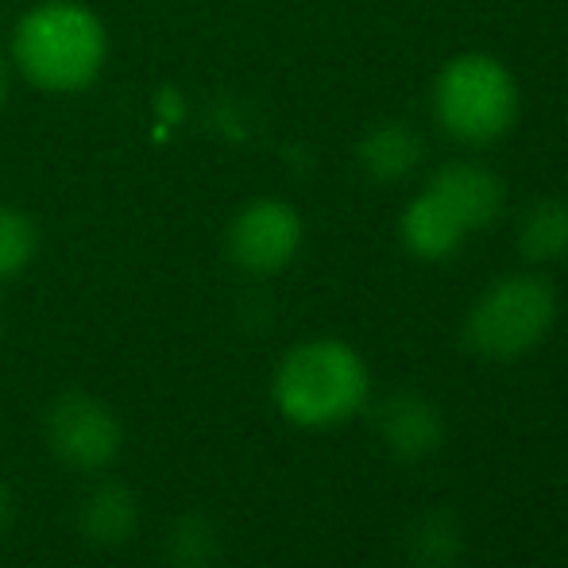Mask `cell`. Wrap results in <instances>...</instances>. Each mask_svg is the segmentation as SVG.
Segmentation results:
<instances>
[{"instance_id":"ba28073f","label":"cell","mask_w":568,"mask_h":568,"mask_svg":"<svg viewBox=\"0 0 568 568\" xmlns=\"http://www.w3.org/2000/svg\"><path fill=\"white\" fill-rule=\"evenodd\" d=\"M429 190L449 205L456 213V221L468 232L495 225L503 205H507V190H503L499 174L479 163H445L442 171L429 179Z\"/></svg>"},{"instance_id":"30bf717a","label":"cell","mask_w":568,"mask_h":568,"mask_svg":"<svg viewBox=\"0 0 568 568\" xmlns=\"http://www.w3.org/2000/svg\"><path fill=\"white\" fill-rule=\"evenodd\" d=\"M422 155H426V143L403 120H383L372 132L359 140L356 159L364 166L367 179L375 182H403L418 171Z\"/></svg>"},{"instance_id":"5b68a950","label":"cell","mask_w":568,"mask_h":568,"mask_svg":"<svg viewBox=\"0 0 568 568\" xmlns=\"http://www.w3.org/2000/svg\"><path fill=\"white\" fill-rule=\"evenodd\" d=\"M43 437L54 460L74 471H105L124 449V426L116 410L85 390H67L43 418Z\"/></svg>"},{"instance_id":"9a60e30c","label":"cell","mask_w":568,"mask_h":568,"mask_svg":"<svg viewBox=\"0 0 568 568\" xmlns=\"http://www.w3.org/2000/svg\"><path fill=\"white\" fill-rule=\"evenodd\" d=\"M171 561L179 568H210L217 561V534L205 518L186 515L171 534Z\"/></svg>"},{"instance_id":"7c38bea8","label":"cell","mask_w":568,"mask_h":568,"mask_svg":"<svg viewBox=\"0 0 568 568\" xmlns=\"http://www.w3.org/2000/svg\"><path fill=\"white\" fill-rule=\"evenodd\" d=\"M518 252L530 263H554L568 252V205L541 197L518 221Z\"/></svg>"},{"instance_id":"2e32d148","label":"cell","mask_w":568,"mask_h":568,"mask_svg":"<svg viewBox=\"0 0 568 568\" xmlns=\"http://www.w3.org/2000/svg\"><path fill=\"white\" fill-rule=\"evenodd\" d=\"M12 518H16V499H12V491H8L4 479H0V534L12 526Z\"/></svg>"},{"instance_id":"9c48e42d","label":"cell","mask_w":568,"mask_h":568,"mask_svg":"<svg viewBox=\"0 0 568 568\" xmlns=\"http://www.w3.org/2000/svg\"><path fill=\"white\" fill-rule=\"evenodd\" d=\"M398 232H403L406 252L426 263L449 260V255H456L464 247V240L471 236V232L456 221V213L429 186L406 202L403 217H398Z\"/></svg>"},{"instance_id":"4fadbf2b","label":"cell","mask_w":568,"mask_h":568,"mask_svg":"<svg viewBox=\"0 0 568 568\" xmlns=\"http://www.w3.org/2000/svg\"><path fill=\"white\" fill-rule=\"evenodd\" d=\"M406 546H410L414 565L449 568V565H456V557H460L464 538H460V526H456V518L449 510H426V515L414 523Z\"/></svg>"},{"instance_id":"5bb4252c","label":"cell","mask_w":568,"mask_h":568,"mask_svg":"<svg viewBox=\"0 0 568 568\" xmlns=\"http://www.w3.org/2000/svg\"><path fill=\"white\" fill-rule=\"evenodd\" d=\"M39 255V229L16 205H0V283L20 278Z\"/></svg>"},{"instance_id":"6da1fadb","label":"cell","mask_w":568,"mask_h":568,"mask_svg":"<svg viewBox=\"0 0 568 568\" xmlns=\"http://www.w3.org/2000/svg\"><path fill=\"white\" fill-rule=\"evenodd\" d=\"M109 62V31L82 0H39L12 28V67L43 93H82Z\"/></svg>"},{"instance_id":"8fae6325","label":"cell","mask_w":568,"mask_h":568,"mask_svg":"<svg viewBox=\"0 0 568 568\" xmlns=\"http://www.w3.org/2000/svg\"><path fill=\"white\" fill-rule=\"evenodd\" d=\"M78 530L93 541V546L116 549L140 530V503L128 491L124 484L109 479V484H98L78 507Z\"/></svg>"},{"instance_id":"3957f363","label":"cell","mask_w":568,"mask_h":568,"mask_svg":"<svg viewBox=\"0 0 568 568\" xmlns=\"http://www.w3.org/2000/svg\"><path fill=\"white\" fill-rule=\"evenodd\" d=\"M518 82L495 54L468 51L442 67L434 82V116L468 148H487L503 140L518 120Z\"/></svg>"},{"instance_id":"8992f818","label":"cell","mask_w":568,"mask_h":568,"mask_svg":"<svg viewBox=\"0 0 568 568\" xmlns=\"http://www.w3.org/2000/svg\"><path fill=\"white\" fill-rule=\"evenodd\" d=\"M306 240L302 213L283 197H255L229 221L225 252L244 275H278Z\"/></svg>"},{"instance_id":"52a82bcc","label":"cell","mask_w":568,"mask_h":568,"mask_svg":"<svg viewBox=\"0 0 568 568\" xmlns=\"http://www.w3.org/2000/svg\"><path fill=\"white\" fill-rule=\"evenodd\" d=\"M375 434L398 460H426L442 449L445 422L429 398L403 390V395L383 398V406L375 410Z\"/></svg>"},{"instance_id":"e0dca14e","label":"cell","mask_w":568,"mask_h":568,"mask_svg":"<svg viewBox=\"0 0 568 568\" xmlns=\"http://www.w3.org/2000/svg\"><path fill=\"white\" fill-rule=\"evenodd\" d=\"M8 93H12V74H8V62L0 59V109L8 105Z\"/></svg>"},{"instance_id":"277c9868","label":"cell","mask_w":568,"mask_h":568,"mask_svg":"<svg viewBox=\"0 0 568 568\" xmlns=\"http://www.w3.org/2000/svg\"><path fill=\"white\" fill-rule=\"evenodd\" d=\"M557 294L541 275H507L491 283L464 317V344L484 359H518L549 337Z\"/></svg>"},{"instance_id":"7a4b0ae2","label":"cell","mask_w":568,"mask_h":568,"mask_svg":"<svg viewBox=\"0 0 568 568\" xmlns=\"http://www.w3.org/2000/svg\"><path fill=\"white\" fill-rule=\"evenodd\" d=\"M372 372L352 344L317 337L278 359L271 375L275 410L298 429H337L367 406Z\"/></svg>"}]
</instances>
